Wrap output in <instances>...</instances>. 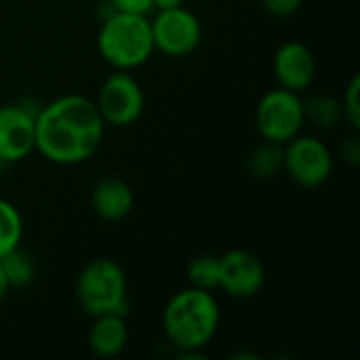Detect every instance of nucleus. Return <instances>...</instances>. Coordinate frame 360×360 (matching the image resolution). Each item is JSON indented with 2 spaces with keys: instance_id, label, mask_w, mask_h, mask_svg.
I'll list each match as a JSON object with an SVG mask.
<instances>
[{
  "instance_id": "1",
  "label": "nucleus",
  "mask_w": 360,
  "mask_h": 360,
  "mask_svg": "<svg viewBox=\"0 0 360 360\" xmlns=\"http://www.w3.org/2000/svg\"><path fill=\"white\" fill-rule=\"evenodd\" d=\"M105 135L97 105L91 97L70 93L42 105L36 114V146L44 160L74 167L91 160Z\"/></svg>"
},
{
  "instance_id": "2",
  "label": "nucleus",
  "mask_w": 360,
  "mask_h": 360,
  "mask_svg": "<svg viewBox=\"0 0 360 360\" xmlns=\"http://www.w3.org/2000/svg\"><path fill=\"white\" fill-rule=\"evenodd\" d=\"M221 321L213 291L196 287L175 293L162 312V329L169 344L184 356H196L217 335Z\"/></svg>"
},
{
  "instance_id": "3",
  "label": "nucleus",
  "mask_w": 360,
  "mask_h": 360,
  "mask_svg": "<svg viewBox=\"0 0 360 360\" xmlns=\"http://www.w3.org/2000/svg\"><path fill=\"white\" fill-rule=\"evenodd\" d=\"M97 51L114 70L133 72L154 55V38L148 15L112 11L101 19Z\"/></svg>"
},
{
  "instance_id": "4",
  "label": "nucleus",
  "mask_w": 360,
  "mask_h": 360,
  "mask_svg": "<svg viewBox=\"0 0 360 360\" xmlns=\"http://www.w3.org/2000/svg\"><path fill=\"white\" fill-rule=\"evenodd\" d=\"M76 300L89 316H127L129 285L122 266L108 257L91 259L76 278Z\"/></svg>"
},
{
  "instance_id": "5",
  "label": "nucleus",
  "mask_w": 360,
  "mask_h": 360,
  "mask_svg": "<svg viewBox=\"0 0 360 360\" xmlns=\"http://www.w3.org/2000/svg\"><path fill=\"white\" fill-rule=\"evenodd\" d=\"M335 160L329 146L316 135H295L283 146V171L300 188L314 190L329 181Z\"/></svg>"
},
{
  "instance_id": "6",
  "label": "nucleus",
  "mask_w": 360,
  "mask_h": 360,
  "mask_svg": "<svg viewBox=\"0 0 360 360\" xmlns=\"http://www.w3.org/2000/svg\"><path fill=\"white\" fill-rule=\"evenodd\" d=\"M304 124L306 114L300 93L276 86L268 91L255 108V127L264 141L285 146L302 133Z\"/></svg>"
},
{
  "instance_id": "7",
  "label": "nucleus",
  "mask_w": 360,
  "mask_h": 360,
  "mask_svg": "<svg viewBox=\"0 0 360 360\" xmlns=\"http://www.w3.org/2000/svg\"><path fill=\"white\" fill-rule=\"evenodd\" d=\"M105 127H131L146 108V95L139 80L124 70H114L99 86L93 99Z\"/></svg>"
},
{
  "instance_id": "8",
  "label": "nucleus",
  "mask_w": 360,
  "mask_h": 360,
  "mask_svg": "<svg viewBox=\"0 0 360 360\" xmlns=\"http://www.w3.org/2000/svg\"><path fill=\"white\" fill-rule=\"evenodd\" d=\"M154 51L167 57L192 55L202 42L200 19L184 4L169 11H156L150 19Z\"/></svg>"
},
{
  "instance_id": "9",
  "label": "nucleus",
  "mask_w": 360,
  "mask_h": 360,
  "mask_svg": "<svg viewBox=\"0 0 360 360\" xmlns=\"http://www.w3.org/2000/svg\"><path fill=\"white\" fill-rule=\"evenodd\" d=\"M42 105L23 103L0 105V156L13 165L25 160L36 146V114Z\"/></svg>"
},
{
  "instance_id": "10",
  "label": "nucleus",
  "mask_w": 360,
  "mask_h": 360,
  "mask_svg": "<svg viewBox=\"0 0 360 360\" xmlns=\"http://www.w3.org/2000/svg\"><path fill=\"white\" fill-rule=\"evenodd\" d=\"M266 283L262 259L247 249H232L219 255V291L232 300L255 297Z\"/></svg>"
},
{
  "instance_id": "11",
  "label": "nucleus",
  "mask_w": 360,
  "mask_h": 360,
  "mask_svg": "<svg viewBox=\"0 0 360 360\" xmlns=\"http://www.w3.org/2000/svg\"><path fill=\"white\" fill-rule=\"evenodd\" d=\"M272 72L281 89L304 93L316 76V57L302 40H289L278 46L272 61Z\"/></svg>"
},
{
  "instance_id": "12",
  "label": "nucleus",
  "mask_w": 360,
  "mask_h": 360,
  "mask_svg": "<svg viewBox=\"0 0 360 360\" xmlns=\"http://www.w3.org/2000/svg\"><path fill=\"white\" fill-rule=\"evenodd\" d=\"M91 207L95 215L103 221H122L131 215L135 207V196L124 179L112 175L95 184L91 192Z\"/></svg>"
},
{
  "instance_id": "13",
  "label": "nucleus",
  "mask_w": 360,
  "mask_h": 360,
  "mask_svg": "<svg viewBox=\"0 0 360 360\" xmlns=\"http://www.w3.org/2000/svg\"><path fill=\"white\" fill-rule=\"evenodd\" d=\"M129 344V327L124 314L93 316L89 331V348L99 359H116Z\"/></svg>"
},
{
  "instance_id": "14",
  "label": "nucleus",
  "mask_w": 360,
  "mask_h": 360,
  "mask_svg": "<svg viewBox=\"0 0 360 360\" xmlns=\"http://www.w3.org/2000/svg\"><path fill=\"white\" fill-rule=\"evenodd\" d=\"M304 114H306V122H312L314 127L325 131H331L344 122L342 99L327 93H319L304 99Z\"/></svg>"
},
{
  "instance_id": "15",
  "label": "nucleus",
  "mask_w": 360,
  "mask_h": 360,
  "mask_svg": "<svg viewBox=\"0 0 360 360\" xmlns=\"http://www.w3.org/2000/svg\"><path fill=\"white\" fill-rule=\"evenodd\" d=\"M247 167H249V173L255 179H272V177H276L283 171V146L272 143V141L259 143L249 154Z\"/></svg>"
},
{
  "instance_id": "16",
  "label": "nucleus",
  "mask_w": 360,
  "mask_h": 360,
  "mask_svg": "<svg viewBox=\"0 0 360 360\" xmlns=\"http://www.w3.org/2000/svg\"><path fill=\"white\" fill-rule=\"evenodd\" d=\"M0 268L4 272L11 289L27 287L36 278V262H34V257L27 251L21 249V245L0 259Z\"/></svg>"
},
{
  "instance_id": "17",
  "label": "nucleus",
  "mask_w": 360,
  "mask_h": 360,
  "mask_svg": "<svg viewBox=\"0 0 360 360\" xmlns=\"http://www.w3.org/2000/svg\"><path fill=\"white\" fill-rule=\"evenodd\" d=\"M23 240V217L19 209L0 198V259L17 249Z\"/></svg>"
},
{
  "instance_id": "18",
  "label": "nucleus",
  "mask_w": 360,
  "mask_h": 360,
  "mask_svg": "<svg viewBox=\"0 0 360 360\" xmlns=\"http://www.w3.org/2000/svg\"><path fill=\"white\" fill-rule=\"evenodd\" d=\"M190 287L202 291H215L219 287V257L217 255H198L188 264Z\"/></svg>"
},
{
  "instance_id": "19",
  "label": "nucleus",
  "mask_w": 360,
  "mask_h": 360,
  "mask_svg": "<svg viewBox=\"0 0 360 360\" xmlns=\"http://www.w3.org/2000/svg\"><path fill=\"white\" fill-rule=\"evenodd\" d=\"M360 78L352 76V80L348 82L344 97H342V108H344V122L350 124L352 131L360 129Z\"/></svg>"
},
{
  "instance_id": "20",
  "label": "nucleus",
  "mask_w": 360,
  "mask_h": 360,
  "mask_svg": "<svg viewBox=\"0 0 360 360\" xmlns=\"http://www.w3.org/2000/svg\"><path fill=\"white\" fill-rule=\"evenodd\" d=\"M302 4H304V0H262L264 11L278 19L295 15L302 8Z\"/></svg>"
},
{
  "instance_id": "21",
  "label": "nucleus",
  "mask_w": 360,
  "mask_h": 360,
  "mask_svg": "<svg viewBox=\"0 0 360 360\" xmlns=\"http://www.w3.org/2000/svg\"><path fill=\"white\" fill-rule=\"evenodd\" d=\"M112 11L118 13H135V15H150L154 13V0H105Z\"/></svg>"
},
{
  "instance_id": "22",
  "label": "nucleus",
  "mask_w": 360,
  "mask_h": 360,
  "mask_svg": "<svg viewBox=\"0 0 360 360\" xmlns=\"http://www.w3.org/2000/svg\"><path fill=\"white\" fill-rule=\"evenodd\" d=\"M342 158H344V162L350 165V167H359L360 165L359 131H352V135L344 141V146H342Z\"/></svg>"
},
{
  "instance_id": "23",
  "label": "nucleus",
  "mask_w": 360,
  "mask_h": 360,
  "mask_svg": "<svg viewBox=\"0 0 360 360\" xmlns=\"http://www.w3.org/2000/svg\"><path fill=\"white\" fill-rule=\"evenodd\" d=\"M184 0H154V13L156 11H169V8H177L181 6Z\"/></svg>"
},
{
  "instance_id": "24",
  "label": "nucleus",
  "mask_w": 360,
  "mask_h": 360,
  "mask_svg": "<svg viewBox=\"0 0 360 360\" xmlns=\"http://www.w3.org/2000/svg\"><path fill=\"white\" fill-rule=\"evenodd\" d=\"M8 291H11V285H8V281H6V276H4V272H2V268H0V306L4 304Z\"/></svg>"
},
{
  "instance_id": "25",
  "label": "nucleus",
  "mask_w": 360,
  "mask_h": 360,
  "mask_svg": "<svg viewBox=\"0 0 360 360\" xmlns=\"http://www.w3.org/2000/svg\"><path fill=\"white\" fill-rule=\"evenodd\" d=\"M6 169H8V162H6V160H4V158L0 156V173H4Z\"/></svg>"
}]
</instances>
